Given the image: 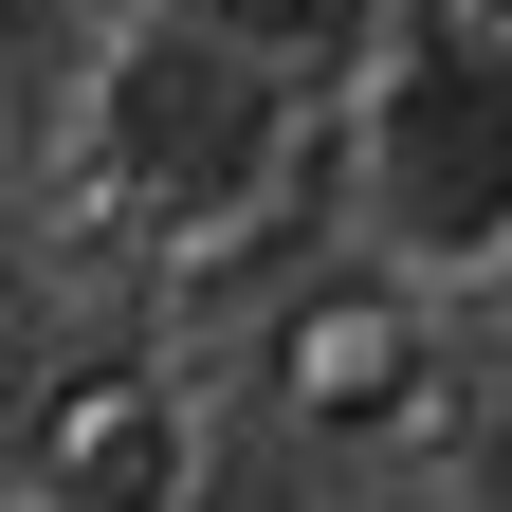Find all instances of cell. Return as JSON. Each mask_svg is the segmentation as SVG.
Wrapping results in <instances>:
<instances>
[{
    "label": "cell",
    "instance_id": "cell-1",
    "mask_svg": "<svg viewBox=\"0 0 512 512\" xmlns=\"http://www.w3.org/2000/svg\"><path fill=\"white\" fill-rule=\"evenodd\" d=\"M366 238L421 275H494L512 256V37L439 19V37H366Z\"/></svg>",
    "mask_w": 512,
    "mask_h": 512
},
{
    "label": "cell",
    "instance_id": "cell-2",
    "mask_svg": "<svg viewBox=\"0 0 512 512\" xmlns=\"http://www.w3.org/2000/svg\"><path fill=\"white\" fill-rule=\"evenodd\" d=\"M92 147H110V183H128L165 238H202V220H238L256 183H275V147H293V74L220 55L202 19H128L110 74H92Z\"/></svg>",
    "mask_w": 512,
    "mask_h": 512
},
{
    "label": "cell",
    "instance_id": "cell-3",
    "mask_svg": "<svg viewBox=\"0 0 512 512\" xmlns=\"http://www.w3.org/2000/svg\"><path fill=\"white\" fill-rule=\"evenodd\" d=\"M275 403L311 421V439H384V421H421L439 403V348H421V311L403 293H293L275 311Z\"/></svg>",
    "mask_w": 512,
    "mask_h": 512
},
{
    "label": "cell",
    "instance_id": "cell-4",
    "mask_svg": "<svg viewBox=\"0 0 512 512\" xmlns=\"http://www.w3.org/2000/svg\"><path fill=\"white\" fill-rule=\"evenodd\" d=\"M183 494H202V421H183L147 366L55 384V421H37V512H183Z\"/></svg>",
    "mask_w": 512,
    "mask_h": 512
},
{
    "label": "cell",
    "instance_id": "cell-5",
    "mask_svg": "<svg viewBox=\"0 0 512 512\" xmlns=\"http://www.w3.org/2000/svg\"><path fill=\"white\" fill-rule=\"evenodd\" d=\"M165 19H202L220 55H256V74H348L384 37V0H165Z\"/></svg>",
    "mask_w": 512,
    "mask_h": 512
},
{
    "label": "cell",
    "instance_id": "cell-6",
    "mask_svg": "<svg viewBox=\"0 0 512 512\" xmlns=\"http://www.w3.org/2000/svg\"><path fill=\"white\" fill-rule=\"evenodd\" d=\"M476 494L512 512V384H494V403H476Z\"/></svg>",
    "mask_w": 512,
    "mask_h": 512
}]
</instances>
